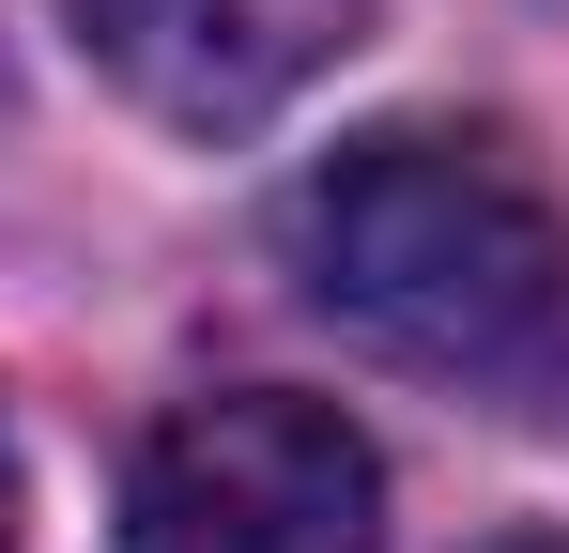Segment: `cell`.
Segmentation results:
<instances>
[{"label":"cell","mask_w":569,"mask_h":553,"mask_svg":"<svg viewBox=\"0 0 569 553\" xmlns=\"http://www.w3.org/2000/svg\"><path fill=\"white\" fill-rule=\"evenodd\" d=\"M292 276L370 354L492 415H569V200L477 123H370L292 184Z\"/></svg>","instance_id":"6da1fadb"},{"label":"cell","mask_w":569,"mask_h":553,"mask_svg":"<svg viewBox=\"0 0 569 553\" xmlns=\"http://www.w3.org/2000/svg\"><path fill=\"white\" fill-rule=\"evenodd\" d=\"M123 553H385V461L292 384L170 400L123 461Z\"/></svg>","instance_id":"7a4b0ae2"},{"label":"cell","mask_w":569,"mask_h":553,"mask_svg":"<svg viewBox=\"0 0 569 553\" xmlns=\"http://www.w3.org/2000/svg\"><path fill=\"white\" fill-rule=\"evenodd\" d=\"M385 0H78V47L186 139H247L278 123L323 62L370 47Z\"/></svg>","instance_id":"3957f363"},{"label":"cell","mask_w":569,"mask_h":553,"mask_svg":"<svg viewBox=\"0 0 569 553\" xmlns=\"http://www.w3.org/2000/svg\"><path fill=\"white\" fill-rule=\"evenodd\" d=\"M0 553H16V446H0Z\"/></svg>","instance_id":"277c9868"}]
</instances>
